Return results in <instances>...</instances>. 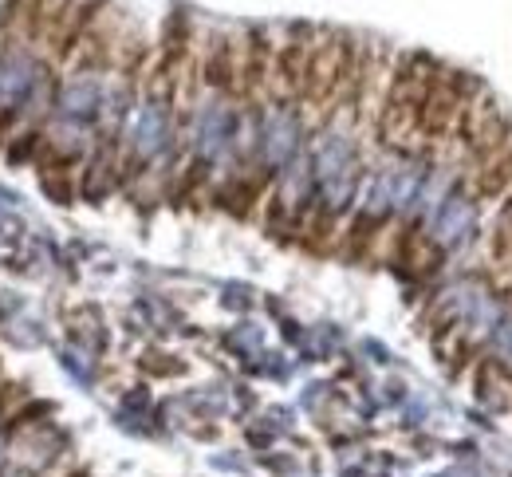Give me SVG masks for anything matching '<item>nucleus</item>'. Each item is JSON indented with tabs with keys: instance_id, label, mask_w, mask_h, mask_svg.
<instances>
[{
	"instance_id": "obj_4",
	"label": "nucleus",
	"mask_w": 512,
	"mask_h": 477,
	"mask_svg": "<svg viewBox=\"0 0 512 477\" xmlns=\"http://www.w3.org/2000/svg\"><path fill=\"white\" fill-rule=\"evenodd\" d=\"M272 56H276V48H272L268 32L264 28H249L245 40H241V71H237V95L245 103H256L260 91H268V83H272Z\"/></svg>"
},
{
	"instance_id": "obj_7",
	"label": "nucleus",
	"mask_w": 512,
	"mask_h": 477,
	"mask_svg": "<svg viewBox=\"0 0 512 477\" xmlns=\"http://www.w3.org/2000/svg\"><path fill=\"white\" fill-rule=\"evenodd\" d=\"M512 146V111L509 107H501L477 135H473V142L465 146V154H461V166L469 170V174H477L481 166H489L493 158H501L505 150Z\"/></svg>"
},
{
	"instance_id": "obj_12",
	"label": "nucleus",
	"mask_w": 512,
	"mask_h": 477,
	"mask_svg": "<svg viewBox=\"0 0 512 477\" xmlns=\"http://www.w3.org/2000/svg\"><path fill=\"white\" fill-rule=\"evenodd\" d=\"M489 261L497 269H509L512 265V194H505L497 202V217L489 225Z\"/></svg>"
},
{
	"instance_id": "obj_18",
	"label": "nucleus",
	"mask_w": 512,
	"mask_h": 477,
	"mask_svg": "<svg viewBox=\"0 0 512 477\" xmlns=\"http://www.w3.org/2000/svg\"><path fill=\"white\" fill-rule=\"evenodd\" d=\"M162 351H150L146 359H142V371H150V375H182L186 371V363L182 359H158Z\"/></svg>"
},
{
	"instance_id": "obj_20",
	"label": "nucleus",
	"mask_w": 512,
	"mask_h": 477,
	"mask_svg": "<svg viewBox=\"0 0 512 477\" xmlns=\"http://www.w3.org/2000/svg\"><path fill=\"white\" fill-rule=\"evenodd\" d=\"M64 477H91V470H87V466H75V470H67Z\"/></svg>"
},
{
	"instance_id": "obj_21",
	"label": "nucleus",
	"mask_w": 512,
	"mask_h": 477,
	"mask_svg": "<svg viewBox=\"0 0 512 477\" xmlns=\"http://www.w3.org/2000/svg\"><path fill=\"white\" fill-rule=\"evenodd\" d=\"M509 269H512V265H509Z\"/></svg>"
},
{
	"instance_id": "obj_5",
	"label": "nucleus",
	"mask_w": 512,
	"mask_h": 477,
	"mask_svg": "<svg viewBox=\"0 0 512 477\" xmlns=\"http://www.w3.org/2000/svg\"><path fill=\"white\" fill-rule=\"evenodd\" d=\"M201 64V83L221 91V95H237V71H241V40L229 32H217L209 40V48L197 56Z\"/></svg>"
},
{
	"instance_id": "obj_2",
	"label": "nucleus",
	"mask_w": 512,
	"mask_h": 477,
	"mask_svg": "<svg viewBox=\"0 0 512 477\" xmlns=\"http://www.w3.org/2000/svg\"><path fill=\"white\" fill-rule=\"evenodd\" d=\"M390 261L402 276H414V280H430L434 273H442L446 265V249L422 229L418 217L402 221L390 237Z\"/></svg>"
},
{
	"instance_id": "obj_3",
	"label": "nucleus",
	"mask_w": 512,
	"mask_h": 477,
	"mask_svg": "<svg viewBox=\"0 0 512 477\" xmlns=\"http://www.w3.org/2000/svg\"><path fill=\"white\" fill-rule=\"evenodd\" d=\"M312 36H316V28L300 24V28H292V40H284L272 56V83L268 87L280 95V103H300V79H304Z\"/></svg>"
},
{
	"instance_id": "obj_13",
	"label": "nucleus",
	"mask_w": 512,
	"mask_h": 477,
	"mask_svg": "<svg viewBox=\"0 0 512 477\" xmlns=\"http://www.w3.org/2000/svg\"><path fill=\"white\" fill-rule=\"evenodd\" d=\"M56 403L52 399H24L16 410H8L4 418H0V430L4 434H24V430H36L40 422H48L52 414H56Z\"/></svg>"
},
{
	"instance_id": "obj_8",
	"label": "nucleus",
	"mask_w": 512,
	"mask_h": 477,
	"mask_svg": "<svg viewBox=\"0 0 512 477\" xmlns=\"http://www.w3.org/2000/svg\"><path fill=\"white\" fill-rule=\"evenodd\" d=\"M473 391L485 407L512 410V367L497 355H481L473 371Z\"/></svg>"
},
{
	"instance_id": "obj_6",
	"label": "nucleus",
	"mask_w": 512,
	"mask_h": 477,
	"mask_svg": "<svg viewBox=\"0 0 512 477\" xmlns=\"http://www.w3.org/2000/svg\"><path fill=\"white\" fill-rule=\"evenodd\" d=\"M272 170H253V174H237V178H229L225 186H217L209 198L217 209H225L229 217H237V221H253L256 217V205L264 202V194H268V186H272Z\"/></svg>"
},
{
	"instance_id": "obj_17",
	"label": "nucleus",
	"mask_w": 512,
	"mask_h": 477,
	"mask_svg": "<svg viewBox=\"0 0 512 477\" xmlns=\"http://www.w3.org/2000/svg\"><path fill=\"white\" fill-rule=\"evenodd\" d=\"M477 355H481V343H477V340H457V347H453V363H449V375L457 379L465 367H473V363H477Z\"/></svg>"
},
{
	"instance_id": "obj_9",
	"label": "nucleus",
	"mask_w": 512,
	"mask_h": 477,
	"mask_svg": "<svg viewBox=\"0 0 512 477\" xmlns=\"http://www.w3.org/2000/svg\"><path fill=\"white\" fill-rule=\"evenodd\" d=\"M469 190L481 205H497L505 194H512V146L477 174H469Z\"/></svg>"
},
{
	"instance_id": "obj_19",
	"label": "nucleus",
	"mask_w": 512,
	"mask_h": 477,
	"mask_svg": "<svg viewBox=\"0 0 512 477\" xmlns=\"http://www.w3.org/2000/svg\"><path fill=\"white\" fill-rule=\"evenodd\" d=\"M16 123H20V111L4 107V111H0V150L12 142V131H16Z\"/></svg>"
},
{
	"instance_id": "obj_1",
	"label": "nucleus",
	"mask_w": 512,
	"mask_h": 477,
	"mask_svg": "<svg viewBox=\"0 0 512 477\" xmlns=\"http://www.w3.org/2000/svg\"><path fill=\"white\" fill-rule=\"evenodd\" d=\"M442 68V60H434L430 52H398L390 60V75L375 107V135L386 146H398L406 138H418L422 127V111L430 99V83L434 71Z\"/></svg>"
},
{
	"instance_id": "obj_16",
	"label": "nucleus",
	"mask_w": 512,
	"mask_h": 477,
	"mask_svg": "<svg viewBox=\"0 0 512 477\" xmlns=\"http://www.w3.org/2000/svg\"><path fill=\"white\" fill-rule=\"evenodd\" d=\"M40 186H44V194L56 205L75 202V178L71 174H40Z\"/></svg>"
},
{
	"instance_id": "obj_11",
	"label": "nucleus",
	"mask_w": 512,
	"mask_h": 477,
	"mask_svg": "<svg viewBox=\"0 0 512 477\" xmlns=\"http://www.w3.org/2000/svg\"><path fill=\"white\" fill-rule=\"evenodd\" d=\"M339 233H343L339 229V213L331 205H316L308 225H304V233H300V249H308L316 257H327V253L339 249Z\"/></svg>"
},
{
	"instance_id": "obj_14",
	"label": "nucleus",
	"mask_w": 512,
	"mask_h": 477,
	"mask_svg": "<svg viewBox=\"0 0 512 477\" xmlns=\"http://www.w3.org/2000/svg\"><path fill=\"white\" fill-rule=\"evenodd\" d=\"M40 150H44V131L40 127H28V131L12 135L4 154H8V166H24V162H36Z\"/></svg>"
},
{
	"instance_id": "obj_15",
	"label": "nucleus",
	"mask_w": 512,
	"mask_h": 477,
	"mask_svg": "<svg viewBox=\"0 0 512 477\" xmlns=\"http://www.w3.org/2000/svg\"><path fill=\"white\" fill-rule=\"evenodd\" d=\"M209 182V162H190V170L182 174V182H178V190H174V205H186L190 198H197L201 194V186Z\"/></svg>"
},
{
	"instance_id": "obj_10",
	"label": "nucleus",
	"mask_w": 512,
	"mask_h": 477,
	"mask_svg": "<svg viewBox=\"0 0 512 477\" xmlns=\"http://www.w3.org/2000/svg\"><path fill=\"white\" fill-rule=\"evenodd\" d=\"M383 217H371V213H355V221L339 233V249H343V257L351 261V265H363V261H371V249H375V241L383 237Z\"/></svg>"
}]
</instances>
